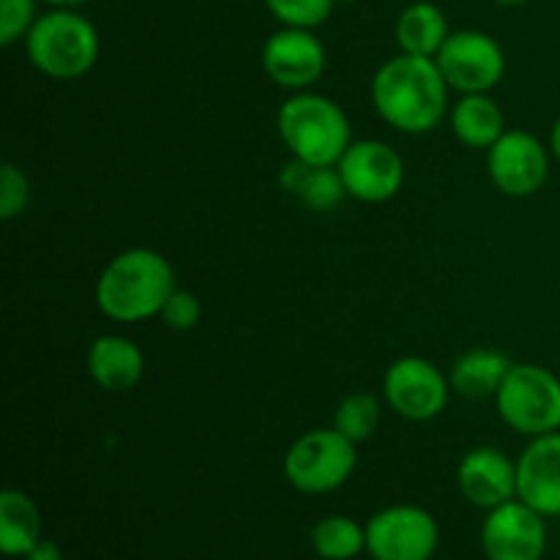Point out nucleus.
Here are the masks:
<instances>
[{"label":"nucleus","mask_w":560,"mask_h":560,"mask_svg":"<svg viewBox=\"0 0 560 560\" xmlns=\"http://www.w3.org/2000/svg\"><path fill=\"white\" fill-rule=\"evenodd\" d=\"M372 102L381 118L405 135H427L448 107V82L435 58L397 55L377 69Z\"/></svg>","instance_id":"f257e3e1"},{"label":"nucleus","mask_w":560,"mask_h":560,"mask_svg":"<svg viewBox=\"0 0 560 560\" xmlns=\"http://www.w3.org/2000/svg\"><path fill=\"white\" fill-rule=\"evenodd\" d=\"M175 293V271L153 249H126L107 262L96 282V304L104 317L140 323L159 315Z\"/></svg>","instance_id":"f03ea898"},{"label":"nucleus","mask_w":560,"mask_h":560,"mask_svg":"<svg viewBox=\"0 0 560 560\" xmlns=\"http://www.w3.org/2000/svg\"><path fill=\"white\" fill-rule=\"evenodd\" d=\"M277 129L290 156L320 167H337L353 142L345 109L320 93L301 91L288 98L277 115Z\"/></svg>","instance_id":"7ed1b4c3"},{"label":"nucleus","mask_w":560,"mask_h":560,"mask_svg":"<svg viewBox=\"0 0 560 560\" xmlns=\"http://www.w3.org/2000/svg\"><path fill=\"white\" fill-rule=\"evenodd\" d=\"M31 63L52 80H77L98 60V33L74 9H52L25 36Z\"/></svg>","instance_id":"20e7f679"},{"label":"nucleus","mask_w":560,"mask_h":560,"mask_svg":"<svg viewBox=\"0 0 560 560\" xmlns=\"http://www.w3.org/2000/svg\"><path fill=\"white\" fill-rule=\"evenodd\" d=\"M498 413L528 438L560 430V377L539 364H514L495 394Z\"/></svg>","instance_id":"39448f33"},{"label":"nucleus","mask_w":560,"mask_h":560,"mask_svg":"<svg viewBox=\"0 0 560 560\" xmlns=\"http://www.w3.org/2000/svg\"><path fill=\"white\" fill-rule=\"evenodd\" d=\"M355 443L337 430H312L284 454V476L306 495L334 492L353 476Z\"/></svg>","instance_id":"423d86ee"},{"label":"nucleus","mask_w":560,"mask_h":560,"mask_svg":"<svg viewBox=\"0 0 560 560\" xmlns=\"http://www.w3.org/2000/svg\"><path fill=\"white\" fill-rule=\"evenodd\" d=\"M435 60L448 88L459 93L492 91L506 71V55L501 44L481 31L448 33Z\"/></svg>","instance_id":"0eeeda50"},{"label":"nucleus","mask_w":560,"mask_h":560,"mask_svg":"<svg viewBox=\"0 0 560 560\" xmlns=\"http://www.w3.org/2000/svg\"><path fill=\"white\" fill-rule=\"evenodd\" d=\"M438 523L419 506H388L366 523V552L375 560H430Z\"/></svg>","instance_id":"6e6552de"},{"label":"nucleus","mask_w":560,"mask_h":560,"mask_svg":"<svg viewBox=\"0 0 560 560\" xmlns=\"http://www.w3.org/2000/svg\"><path fill=\"white\" fill-rule=\"evenodd\" d=\"M452 383L432 361L405 355L383 375V397L394 413L408 421H430L443 413Z\"/></svg>","instance_id":"1a4fd4ad"},{"label":"nucleus","mask_w":560,"mask_h":560,"mask_svg":"<svg viewBox=\"0 0 560 560\" xmlns=\"http://www.w3.org/2000/svg\"><path fill=\"white\" fill-rule=\"evenodd\" d=\"M342 184L353 200L386 202L402 189L405 162L388 142L355 140L337 162Z\"/></svg>","instance_id":"9d476101"},{"label":"nucleus","mask_w":560,"mask_h":560,"mask_svg":"<svg viewBox=\"0 0 560 560\" xmlns=\"http://www.w3.org/2000/svg\"><path fill=\"white\" fill-rule=\"evenodd\" d=\"M490 178L503 195L530 197L550 178V153L530 131H503L487 156Z\"/></svg>","instance_id":"9b49d317"},{"label":"nucleus","mask_w":560,"mask_h":560,"mask_svg":"<svg viewBox=\"0 0 560 560\" xmlns=\"http://www.w3.org/2000/svg\"><path fill=\"white\" fill-rule=\"evenodd\" d=\"M481 547L490 560H541L547 550L545 514L523 501L492 509L481 528Z\"/></svg>","instance_id":"f8f14e48"},{"label":"nucleus","mask_w":560,"mask_h":560,"mask_svg":"<svg viewBox=\"0 0 560 560\" xmlns=\"http://www.w3.org/2000/svg\"><path fill=\"white\" fill-rule=\"evenodd\" d=\"M262 69L288 91H306L326 71V47L306 27H282L262 44Z\"/></svg>","instance_id":"ddd939ff"},{"label":"nucleus","mask_w":560,"mask_h":560,"mask_svg":"<svg viewBox=\"0 0 560 560\" xmlns=\"http://www.w3.org/2000/svg\"><path fill=\"white\" fill-rule=\"evenodd\" d=\"M457 485L474 506L492 512L517 495V463L492 446L474 448L459 463Z\"/></svg>","instance_id":"4468645a"},{"label":"nucleus","mask_w":560,"mask_h":560,"mask_svg":"<svg viewBox=\"0 0 560 560\" xmlns=\"http://www.w3.org/2000/svg\"><path fill=\"white\" fill-rule=\"evenodd\" d=\"M517 498L545 517H560V432L534 438L517 459Z\"/></svg>","instance_id":"2eb2a0df"},{"label":"nucleus","mask_w":560,"mask_h":560,"mask_svg":"<svg viewBox=\"0 0 560 560\" xmlns=\"http://www.w3.org/2000/svg\"><path fill=\"white\" fill-rule=\"evenodd\" d=\"M88 372L104 392H131L142 381L145 355L131 339L104 334V337L93 339V345L88 348Z\"/></svg>","instance_id":"dca6fc26"},{"label":"nucleus","mask_w":560,"mask_h":560,"mask_svg":"<svg viewBox=\"0 0 560 560\" xmlns=\"http://www.w3.org/2000/svg\"><path fill=\"white\" fill-rule=\"evenodd\" d=\"M279 184L312 211H331L348 195L337 167H320V164H306L299 159H290L284 164L279 173Z\"/></svg>","instance_id":"f3484780"},{"label":"nucleus","mask_w":560,"mask_h":560,"mask_svg":"<svg viewBox=\"0 0 560 560\" xmlns=\"http://www.w3.org/2000/svg\"><path fill=\"white\" fill-rule=\"evenodd\" d=\"M512 366V359L501 350L474 348L454 361L448 383L465 399L495 397Z\"/></svg>","instance_id":"a211bd4d"},{"label":"nucleus","mask_w":560,"mask_h":560,"mask_svg":"<svg viewBox=\"0 0 560 560\" xmlns=\"http://www.w3.org/2000/svg\"><path fill=\"white\" fill-rule=\"evenodd\" d=\"M503 126H506L503 109L487 93H463V98L452 107L454 137L468 148H487L490 151L506 131Z\"/></svg>","instance_id":"6ab92c4d"},{"label":"nucleus","mask_w":560,"mask_h":560,"mask_svg":"<svg viewBox=\"0 0 560 560\" xmlns=\"http://www.w3.org/2000/svg\"><path fill=\"white\" fill-rule=\"evenodd\" d=\"M42 541V514L20 490L0 495V550L9 558H22Z\"/></svg>","instance_id":"aec40b11"},{"label":"nucleus","mask_w":560,"mask_h":560,"mask_svg":"<svg viewBox=\"0 0 560 560\" xmlns=\"http://www.w3.org/2000/svg\"><path fill=\"white\" fill-rule=\"evenodd\" d=\"M394 33H397V44L405 55L435 58L448 38V22L435 3L419 0L399 14Z\"/></svg>","instance_id":"412c9836"},{"label":"nucleus","mask_w":560,"mask_h":560,"mask_svg":"<svg viewBox=\"0 0 560 560\" xmlns=\"http://www.w3.org/2000/svg\"><path fill=\"white\" fill-rule=\"evenodd\" d=\"M312 547L323 560H350L366 550V528L350 517H323L312 530Z\"/></svg>","instance_id":"4be33fe9"},{"label":"nucleus","mask_w":560,"mask_h":560,"mask_svg":"<svg viewBox=\"0 0 560 560\" xmlns=\"http://www.w3.org/2000/svg\"><path fill=\"white\" fill-rule=\"evenodd\" d=\"M381 424V402L372 394L355 392L339 402L337 416H334V430L342 432L348 441L364 443L375 435Z\"/></svg>","instance_id":"5701e85b"},{"label":"nucleus","mask_w":560,"mask_h":560,"mask_svg":"<svg viewBox=\"0 0 560 560\" xmlns=\"http://www.w3.org/2000/svg\"><path fill=\"white\" fill-rule=\"evenodd\" d=\"M337 0H266L268 11L282 22V27H312L323 25L331 16Z\"/></svg>","instance_id":"b1692460"},{"label":"nucleus","mask_w":560,"mask_h":560,"mask_svg":"<svg viewBox=\"0 0 560 560\" xmlns=\"http://www.w3.org/2000/svg\"><path fill=\"white\" fill-rule=\"evenodd\" d=\"M36 20V0H0V44L11 47L25 38Z\"/></svg>","instance_id":"393cba45"},{"label":"nucleus","mask_w":560,"mask_h":560,"mask_svg":"<svg viewBox=\"0 0 560 560\" xmlns=\"http://www.w3.org/2000/svg\"><path fill=\"white\" fill-rule=\"evenodd\" d=\"M31 202V184H27L25 173L14 164H3L0 170V219L11 222L20 217Z\"/></svg>","instance_id":"a878e982"},{"label":"nucleus","mask_w":560,"mask_h":560,"mask_svg":"<svg viewBox=\"0 0 560 560\" xmlns=\"http://www.w3.org/2000/svg\"><path fill=\"white\" fill-rule=\"evenodd\" d=\"M200 315L202 310L197 295L189 293V290H178V288H175V293L164 301L162 312H159L164 326L173 328V331H189V328H195L197 323H200Z\"/></svg>","instance_id":"bb28decb"},{"label":"nucleus","mask_w":560,"mask_h":560,"mask_svg":"<svg viewBox=\"0 0 560 560\" xmlns=\"http://www.w3.org/2000/svg\"><path fill=\"white\" fill-rule=\"evenodd\" d=\"M25 558L27 560H63V552H60V547L55 545V541L42 539Z\"/></svg>","instance_id":"cd10ccee"},{"label":"nucleus","mask_w":560,"mask_h":560,"mask_svg":"<svg viewBox=\"0 0 560 560\" xmlns=\"http://www.w3.org/2000/svg\"><path fill=\"white\" fill-rule=\"evenodd\" d=\"M550 151H552V156L558 159V164H560V118L556 120V126H552V135H550Z\"/></svg>","instance_id":"c85d7f7f"},{"label":"nucleus","mask_w":560,"mask_h":560,"mask_svg":"<svg viewBox=\"0 0 560 560\" xmlns=\"http://www.w3.org/2000/svg\"><path fill=\"white\" fill-rule=\"evenodd\" d=\"M42 3L52 5V9H77V5L88 3V0H42Z\"/></svg>","instance_id":"c756f323"},{"label":"nucleus","mask_w":560,"mask_h":560,"mask_svg":"<svg viewBox=\"0 0 560 560\" xmlns=\"http://www.w3.org/2000/svg\"><path fill=\"white\" fill-rule=\"evenodd\" d=\"M495 3H501V5H523V3H528V0H495Z\"/></svg>","instance_id":"7c9ffc66"},{"label":"nucleus","mask_w":560,"mask_h":560,"mask_svg":"<svg viewBox=\"0 0 560 560\" xmlns=\"http://www.w3.org/2000/svg\"><path fill=\"white\" fill-rule=\"evenodd\" d=\"M337 3H355V0H337Z\"/></svg>","instance_id":"2f4dec72"}]
</instances>
